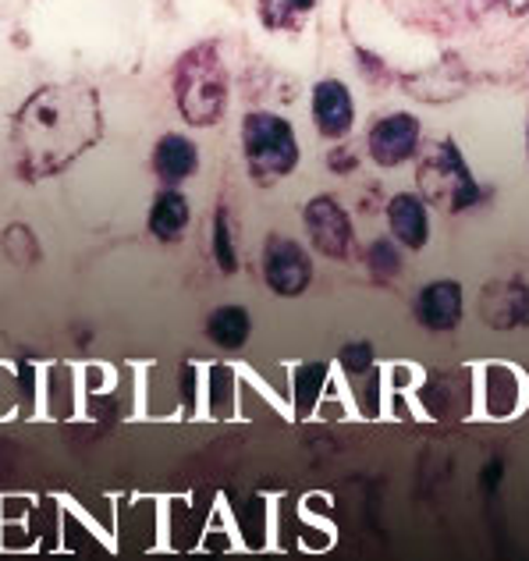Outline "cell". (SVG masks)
Instances as JSON below:
<instances>
[{
    "label": "cell",
    "mask_w": 529,
    "mask_h": 561,
    "mask_svg": "<svg viewBox=\"0 0 529 561\" xmlns=\"http://www.w3.org/2000/svg\"><path fill=\"white\" fill-rule=\"evenodd\" d=\"M207 334L220 348H242L249 342V334H253V320H249L242 306H220L207 320Z\"/></svg>",
    "instance_id": "obj_17"
},
{
    "label": "cell",
    "mask_w": 529,
    "mask_h": 561,
    "mask_svg": "<svg viewBox=\"0 0 529 561\" xmlns=\"http://www.w3.org/2000/svg\"><path fill=\"white\" fill-rule=\"evenodd\" d=\"M76 398H79V388H76V377L68 370H50L43 377V412H47L50 420H71L76 416Z\"/></svg>",
    "instance_id": "obj_20"
},
{
    "label": "cell",
    "mask_w": 529,
    "mask_h": 561,
    "mask_svg": "<svg viewBox=\"0 0 529 561\" xmlns=\"http://www.w3.org/2000/svg\"><path fill=\"white\" fill-rule=\"evenodd\" d=\"M28 534L36 537V551L57 554L61 551V497L43 494L36 497V508L28 512Z\"/></svg>",
    "instance_id": "obj_16"
},
{
    "label": "cell",
    "mask_w": 529,
    "mask_h": 561,
    "mask_svg": "<svg viewBox=\"0 0 529 561\" xmlns=\"http://www.w3.org/2000/svg\"><path fill=\"white\" fill-rule=\"evenodd\" d=\"M174 93H179L182 114L193 125L217 122L228 96V71L214 47H196L182 57L179 71H174Z\"/></svg>",
    "instance_id": "obj_2"
},
{
    "label": "cell",
    "mask_w": 529,
    "mask_h": 561,
    "mask_svg": "<svg viewBox=\"0 0 529 561\" xmlns=\"http://www.w3.org/2000/svg\"><path fill=\"white\" fill-rule=\"evenodd\" d=\"M263 274L277 295H302L313 280V263L306 249L291 239H271L267 256H263Z\"/></svg>",
    "instance_id": "obj_6"
},
{
    "label": "cell",
    "mask_w": 529,
    "mask_h": 561,
    "mask_svg": "<svg viewBox=\"0 0 529 561\" xmlns=\"http://www.w3.org/2000/svg\"><path fill=\"white\" fill-rule=\"evenodd\" d=\"M203 402H207V416H214V420L234 416V377H231V370L214 366L210 377H207V394H203Z\"/></svg>",
    "instance_id": "obj_24"
},
{
    "label": "cell",
    "mask_w": 529,
    "mask_h": 561,
    "mask_svg": "<svg viewBox=\"0 0 529 561\" xmlns=\"http://www.w3.org/2000/svg\"><path fill=\"white\" fill-rule=\"evenodd\" d=\"M242 142H245L249 171H253L260 182L281 179V174L296 171V164H299L296 131H291V125L285 122V117L249 114L245 128H242Z\"/></svg>",
    "instance_id": "obj_3"
},
{
    "label": "cell",
    "mask_w": 529,
    "mask_h": 561,
    "mask_svg": "<svg viewBox=\"0 0 529 561\" xmlns=\"http://www.w3.org/2000/svg\"><path fill=\"white\" fill-rule=\"evenodd\" d=\"M185 225H188V203H185V196L182 192H164L157 203H153V210H150V228H153V234L157 239H164V242H171V239H179V234L185 231Z\"/></svg>",
    "instance_id": "obj_22"
},
{
    "label": "cell",
    "mask_w": 529,
    "mask_h": 561,
    "mask_svg": "<svg viewBox=\"0 0 529 561\" xmlns=\"http://www.w3.org/2000/svg\"><path fill=\"white\" fill-rule=\"evenodd\" d=\"M153 164H157V174L168 182H182L188 174L196 171V146L188 142L185 136H168L160 139L157 153H153Z\"/></svg>",
    "instance_id": "obj_18"
},
{
    "label": "cell",
    "mask_w": 529,
    "mask_h": 561,
    "mask_svg": "<svg viewBox=\"0 0 529 561\" xmlns=\"http://www.w3.org/2000/svg\"><path fill=\"white\" fill-rule=\"evenodd\" d=\"M494 291L502 295V302H494L487 295V306H483V313H487L494 328H519V323H529V291L522 285H494Z\"/></svg>",
    "instance_id": "obj_19"
},
{
    "label": "cell",
    "mask_w": 529,
    "mask_h": 561,
    "mask_svg": "<svg viewBox=\"0 0 529 561\" xmlns=\"http://www.w3.org/2000/svg\"><path fill=\"white\" fill-rule=\"evenodd\" d=\"M306 231H310L313 249H320L323 256L342 260L348 253L352 225H348V214L334 199L317 196L310 206H306Z\"/></svg>",
    "instance_id": "obj_9"
},
{
    "label": "cell",
    "mask_w": 529,
    "mask_h": 561,
    "mask_svg": "<svg viewBox=\"0 0 529 561\" xmlns=\"http://www.w3.org/2000/svg\"><path fill=\"white\" fill-rule=\"evenodd\" d=\"M100 136V103L90 85H43L14 117V157L25 174L61 171Z\"/></svg>",
    "instance_id": "obj_1"
},
{
    "label": "cell",
    "mask_w": 529,
    "mask_h": 561,
    "mask_svg": "<svg viewBox=\"0 0 529 561\" xmlns=\"http://www.w3.org/2000/svg\"><path fill=\"white\" fill-rule=\"evenodd\" d=\"M423 174H440V185H430V188H434V196H448L451 210H462V206L480 199V188L473 179H469V171L462 164V153L455 150L451 142L440 146V153L423 168Z\"/></svg>",
    "instance_id": "obj_10"
},
{
    "label": "cell",
    "mask_w": 529,
    "mask_h": 561,
    "mask_svg": "<svg viewBox=\"0 0 529 561\" xmlns=\"http://www.w3.org/2000/svg\"><path fill=\"white\" fill-rule=\"evenodd\" d=\"M93 548L107 551V543L96 534V526L82 515L79 501L65 494L61 497V551L82 554V551H93Z\"/></svg>",
    "instance_id": "obj_15"
},
{
    "label": "cell",
    "mask_w": 529,
    "mask_h": 561,
    "mask_svg": "<svg viewBox=\"0 0 529 561\" xmlns=\"http://www.w3.org/2000/svg\"><path fill=\"white\" fill-rule=\"evenodd\" d=\"M526 402V380L516 366L491 363L483 366L480 377V409L491 420H511L519 416V409Z\"/></svg>",
    "instance_id": "obj_7"
},
{
    "label": "cell",
    "mask_w": 529,
    "mask_h": 561,
    "mask_svg": "<svg viewBox=\"0 0 529 561\" xmlns=\"http://www.w3.org/2000/svg\"><path fill=\"white\" fill-rule=\"evenodd\" d=\"M388 220L394 239L409 249H423L426 239H430V220H426V210L416 196H394L388 203Z\"/></svg>",
    "instance_id": "obj_14"
},
{
    "label": "cell",
    "mask_w": 529,
    "mask_h": 561,
    "mask_svg": "<svg viewBox=\"0 0 529 561\" xmlns=\"http://www.w3.org/2000/svg\"><path fill=\"white\" fill-rule=\"evenodd\" d=\"M419 150V122L413 114H391L370 128V157L380 168H399Z\"/></svg>",
    "instance_id": "obj_8"
},
{
    "label": "cell",
    "mask_w": 529,
    "mask_h": 561,
    "mask_svg": "<svg viewBox=\"0 0 529 561\" xmlns=\"http://www.w3.org/2000/svg\"><path fill=\"white\" fill-rule=\"evenodd\" d=\"M19 377H14L8 366H0V420H11L14 409H19Z\"/></svg>",
    "instance_id": "obj_29"
},
{
    "label": "cell",
    "mask_w": 529,
    "mask_h": 561,
    "mask_svg": "<svg viewBox=\"0 0 529 561\" xmlns=\"http://www.w3.org/2000/svg\"><path fill=\"white\" fill-rule=\"evenodd\" d=\"M82 515L96 526V534L104 537L107 551H117V497L114 494H96L79 501Z\"/></svg>",
    "instance_id": "obj_23"
},
{
    "label": "cell",
    "mask_w": 529,
    "mask_h": 561,
    "mask_svg": "<svg viewBox=\"0 0 529 561\" xmlns=\"http://www.w3.org/2000/svg\"><path fill=\"white\" fill-rule=\"evenodd\" d=\"M0 551H4V554H28V551H36V537L28 534L25 519H0Z\"/></svg>",
    "instance_id": "obj_25"
},
{
    "label": "cell",
    "mask_w": 529,
    "mask_h": 561,
    "mask_svg": "<svg viewBox=\"0 0 529 561\" xmlns=\"http://www.w3.org/2000/svg\"><path fill=\"white\" fill-rule=\"evenodd\" d=\"M337 363H342V370L352 374V377L370 374V366H373V345L370 342H352V345L342 348Z\"/></svg>",
    "instance_id": "obj_27"
},
{
    "label": "cell",
    "mask_w": 529,
    "mask_h": 561,
    "mask_svg": "<svg viewBox=\"0 0 529 561\" xmlns=\"http://www.w3.org/2000/svg\"><path fill=\"white\" fill-rule=\"evenodd\" d=\"M313 4L317 0H263V19H267V25H288L302 19Z\"/></svg>",
    "instance_id": "obj_26"
},
{
    "label": "cell",
    "mask_w": 529,
    "mask_h": 561,
    "mask_svg": "<svg viewBox=\"0 0 529 561\" xmlns=\"http://www.w3.org/2000/svg\"><path fill=\"white\" fill-rule=\"evenodd\" d=\"M323 391H327V370H323V366L306 363V366H299L296 374H291V402H296V416L299 420L313 416Z\"/></svg>",
    "instance_id": "obj_21"
},
{
    "label": "cell",
    "mask_w": 529,
    "mask_h": 561,
    "mask_svg": "<svg viewBox=\"0 0 529 561\" xmlns=\"http://www.w3.org/2000/svg\"><path fill=\"white\" fill-rule=\"evenodd\" d=\"M416 317L430 331H455L462 323V285L459 280H434L416 299Z\"/></svg>",
    "instance_id": "obj_11"
},
{
    "label": "cell",
    "mask_w": 529,
    "mask_h": 561,
    "mask_svg": "<svg viewBox=\"0 0 529 561\" xmlns=\"http://www.w3.org/2000/svg\"><path fill=\"white\" fill-rule=\"evenodd\" d=\"M117 497V551H160V494H114Z\"/></svg>",
    "instance_id": "obj_5"
},
{
    "label": "cell",
    "mask_w": 529,
    "mask_h": 561,
    "mask_svg": "<svg viewBox=\"0 0 529 561\" xmlns=\"http://www.w3.org/2000/svg\"><path fill=\"white\" fill-rule=\"evenodd\" d=\"M220 491H185L160 497V551L193 554L199 551L203 529L210 523Z\"/></svg>",
    "instance_id": "obj_4"
},
{
    "label": "cell",
    "mask_w": 529,
    "mask_h": 561,
    "mask_svg": "<svg viewBox=\"0 0 529 561\" xmlns=\"http://www.w3.org/2000/svg\"><path fill=\"white\" fill-rule=\"evenodd\" d=\"M36 508V494H0V519H28Z\"/></svg>",
    "instance_id": "obj_31"
},
{
    "label": "cell",
    "mask_w": 529,
    "mask_h": 561,
    "mask_svg": "<svg viewBox=\"0 0 529 561\" xmlns=\"http://www.w3.org/2000/svg\"><path fill=\"white\" fill-rule=\"evenodd\" d=\"M214 245H217V263H220V271L234 274V267H239V260H234L231 231H228V217H225V214L217 217V239H214Z\"/></svg>",
    "instance_id": "obj_30"
},
{
    "label": "cell",
    "mask_w": 529,
    "mask_h": 561,
    "mask_svg": "<svg viewBox=\"0 0 529 561\" xmlns=\"http://www.w3.org/2000/svg\"><path fill=\"white\" fill-rule=\"evenodd\" d=\"M234 534H239L242 551H267L274 540V497L253 494L245 497V505L231 508Z\"/></svg>",
    "instance_id": "obj_12"
},
{
    "label": "cell",
    "mask_w": 529,
    "mask_h": 561,
    "mask_svg": "<svg viewBox=\"0 0 529 561\" xmlns=\"http://www.w3.org/2000/svg\"><path fill=\"white\" fill-rule=\"evenodd\" d=\"M313 114H317V125L327 139H342L345 131L356 122V107H352V93L345 90L342 82H320L313 90Z\"/></svg>",
    "instance_id": "obj_13"
},
{
    "label": "cell",
    "mask_w": 529,
    "mask_h": 561,
    "mask_svg": "<svg viewBox=\"0 0 529 561\" xmlns=\"http://www.w3.org/2000/svg\"><path fill=\"white\" fill-rule=\"evenodd\" d=\"M366 263H370V271H373L377 277H391V274H399V267H402L399 249H394L391 242H373V249H370V256H366Z\"/></svg>",
    "instance_id": "obj_28"
}]
</instances>
